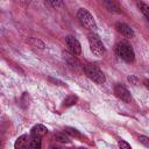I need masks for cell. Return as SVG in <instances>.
Segmentation results:
<instances>
[{"instance_id":"obj_15","label":"cell","mask_w":149,"mask_h":149,"mask_svg":"<svg viewBox=\"0 0 149 149\" xmlns=\"http://www.w3.org/2000/svg\"><path fill=\"white\" fill-rule=\"evenodd\" d=\"M65 133L66 134H69V135H71V136H76V137H80V134H79V132L76 129V128H71V127H66L65 129Z\"/></svg>"},{"instance_id":"obj_5","label":"cell","mask_w":149,"mask_h":149,"mask_svg":"<svg viewBox=\"0 0 149 149\" xmlns=\"http://www.w3.org/2000/svg\"><path fill=\"white\" fill-rule=\"evenodd\" d=\"M114 93H115V95H116L119 99H121V100L125 101V102H130V100H132V95H130L129 91H128L123 85H121V84H116V85H115V87H114Z\"/></svg>"},{"instance_id":"obj_3","label":"cell","mask_w":149,"mask_h":149,"mask_svg":"<svg viewBox=\"0 0 149 149\" xmlns=\"http://www.w3.org/2000/svg\"><path fill=\"white\" fill-rule=\"evenodd\" d=\"M88 43H90V48H91L92 52L95 56L100 57L105 54V47H104L100 37L97 34H94V33L88 34Z\"/></svg>"},{"instance_id":"obj_4","label":"cell","mask_w":149,"mask_h":149,"mask_svg":"<svg viewBox=\"0 0 149 149\" xmlns=\"http://www.w3.org/2000/svg\"><path fill=\"white\" fill-rule=\"evenodd\" d=\"M84 71H85L86 76L97 84H104L105 80H106L105 74L102 73V71L100 69H98L97 66H94V65H86L84 68Z\"/></svg>"},{"instance_id":"obj_16","label":"cell","mask_w":149,"mask_h":149,"mask_svg":"<svg viewBox=\"0 0 149 149\" xmlns=\"http://www.w3.org/2000/svg\"><path fill=\"white\" fill-rule=\"evenodd\" d=\"M55 137H56L57 141H59V142H62V143H68V142L70 141L69 137H68L65 134H62V133H57V134L55 135Z\"/></svg>"},{"instance_id":"obj_8","label":"cell","mask_w":149,"mask_h":149,"mask_svg":"<svg viewBox=\"0 0 149 149\" xmlns=\"http://www.w3.org/2000/svg\"><path fill=\"white\" fill-rule=\"evenodd\" d=\"M47 132H48V129L43 126V125H36V126H34L33 128H31V135L34 136V137H38V139H41L42 136H44L45 134H47Z\"/></svg>"},{"instance_id":"obj_10","label":"cell","mask_w":149,"mask_h":149,"mask_svg":"<svg viewBox=\"0 0 149 149\" xmlns=\"http://www.w3.org/2000/svg\"><path fill=\"white\" fill-rule=\"evenodd\" d=\"M27 135H22L20 136L16 142H15V149H22L23 147H26V142H27Z\"/></svg>"},{"instance_id":"obj_18","label":"cell","mask_w":149,"mask_h":149,"mask_svg":"<svg viewBox=\"0 0 149 149\" xmlns=\"http://www.w3.org/2000/svg\"><path fill=\"white\" fill-rule=\"evenodd\" d=\"M119 147H120V149H132L130 146H129L126 141H123V140L119 141Z\"/></svg>"},{"instance_id":"obj_7","label":"cell","mask_w":149,"mask_h":149,"mask_svg":"<svg viewBox=\"0 0 149 149\" xmlns=\"http://www.w3.org/2000/svg\"><path fill=\"white\" fill-rule=\"evenodd\" d=\"M115 28H116V30H118L121 35H123L125 37H128V38L134 37V31H133V29H132L128 24L118 22V23L115 24Z\"/></svg>"},{"instance_id":"obj_22","label":"cell","mask_w":149,"mask_h":149,"mask_svg":"<svg viewBox=\"0 0 149 149\" xmlns=\"http://www.w3.org/2000/svg\"><path fill=\"white\" fill-rule=\"evenodd\" d=\"M80 149H85V148H80Z\"/></svg>"},{"instance_id":"obj_6","label":"cell","mask_w":149,"mask_h":149,"mask_svg":"<svg viewBox=\"0 0 149 149\" xmlns=\"http://www.w3.org/2000/svg\"><path fill=\"white\" fill-rule=\"evenodd\" d=\"M65 42H66V45H68L69 50L73 55H80L81 47H80V43H79V41L77 38H74L73 36H66Z\"/></svg>"},{"instance_id":"obj_2","label":"cell","mask_w":149,"mask_h":149,"mask_svg":"<svg viewBox=\"0 0 149 149\" xmlns=\"http://www.w3.org/2000/svg\"><path fill=\"white\" fill-rule=\"evenodd\" d=\"M116 54H118V56H120L123 61H126V62H128V63L133 62L134 58H135L133 48H132L128 43H126V42H121V43H119V44L116 45Z\"/></svg>"},{"instance_id":"obj_17","label":"cell","mask_w":149,"mask_h":149,"mask_svg":"<svg viewBox=\"0 0 149 149\" xmlns=\"http://www.w3.org/2000/svg\"><path fill=\"white\" fill-rule=\"evenodd\" d=\"M140 142L146 147V148H148L149 147V139L147 137V136H140Z\"/></svg>"},{"instance_id":"obj_12","label":"cell","mask_w":149,"mask_h":149,"mask_svg":"<svg viewBox=\"0 0 149 149\" xmlns=\"http://www.w3.org/2000/svg\"><path fill=\"white\" fill-rule=\"evenodd\" d=\"M28 42H29L33 47H36V48H40V49H43V48H44V43H43L42 41H40V40L35 38V37L29 38V40H28Z\"/></svg>"},{"instance_id":"obj_11","label":"cell","mask_w":149,"mask_h":149,"mask_svg":"<svg viewBox=\"0 0 149 149\" xmlns=\"http://www.w3.org/2000/svg\"><path fill=\"white\" fill-rule=\"evenodd\" d=\"M137 7H139L140 10L143 13V15L148 19V17H149V7H148L144 2H142V1H137Z\"/></svg>"},{"instance_id":"obj_19","label":"cell","mask_w":149,"mask_h":149,"mask_svg":"<svg viewBox=\"0 0 149 149\" xmlns=\"http://www.w3.org/2000/svg\"><path fill=\"white\" fill-rule=\"evenodd\" d=\"M48 3L51 5L52 7H61V6H63L62 1H48Z\"/></svg>"},{"instance_id":"obj_21","label":"cell","mask_w":149,"mask_h":149,"mask_svg":"<svg viewBox=\"0 0 149 149\" xmlns=\"http://www.w3.org/2000/svg\"><path fill=\"white\" fill-rule=\"evenodd\" d=\"M22 149H28V148H26V147H23V148H22Z\"/></svg>"},{"instance_id":"obj_13","label":"cell","mask_w":149,"mask_h":149,"mask_svg":"<svg viewBox=\"0 0 149 149\" xmlns=\"http://www.w3.org/2000/svg\"><path fill=\"white\" fill-rule=\"evenodd\" d=\"M76 101H77V97H74V95H69L68 98H65V99H64L63 105H64L65 107H69V106L74 105V104H76Z\"/></svg>"},{"instance_id":"obj_1","label":"cell","mask_w":149,"mask_h":149,"mask_svg":"<svg viewBox=\"0 0 149 149\" xmlns=\"http://www.w3.org/2000/svg\"><path fill=\"white\" fill-rule=\"evenodd\" d=\"M77 17H78L79 22H80L84 27H86L87 29L93 30V31L97 29V24H95V21H94V19H93V16H92V15L88 13V10H86L85 8H80V9L78 10Z\"/></svg>"},{"instance_id":"obj_14","label":"cell","mask_w":149,"mask_h":149,"mask_svg":"<svg viewBox=\"0 0 149 149\" xmlns=\"http://www.w3.org/2000/svg\"><path fill=\"white\" fill-rule=\"evenodd\" d=\"M29 149H41V140L38 137H34L29 143Z\"/></svg>"},{"instance_id":"obj_20","label":"cell","mask_w":149,"mask_h":149,"mask_svg":"<svg viewBox=\"0 0 149 149\" xmlns=\"http://www.w3.org/2000/svg\"><path fill=\"white\" fill-rule=\"evenodd\" d=\"M50 149H59V148H57V147H55V146H52V147H50Z\"/></svg>"},{"instance_id":"obj_9","label":"cell","mask_w":149,"mask_h":149,"mask_svg":"<svg viewBox=\"0 0 149 149\" xmlns=\"http://www.w3.org/2000/svg\"><path fill=\"white\" fill-rule=\"evenodd\" d=\"M105 6L107 7V9L109 12H115V13H120V7L114 2V1H105Z\"/></svg>"}]
</instances>
